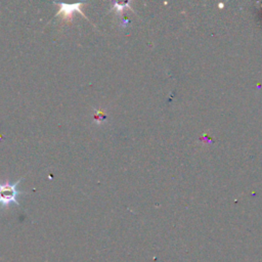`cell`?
Here are the masks:
<instances>
[{
    "instance_id": "3957f363",
    "label": "cell",
    "mask_w": 262,
    "mask_h": 262,
    "mask_svg": "<svg viewBox=\"0 0 262 262\" xmlns=\"http://www.w3.org/2000/svg\"><path fill=\"white\" fill-rule=\"evenodd\" d=\"M113 7L111 8V11H116L117 14H122V12L126 10V9H131L130 6V1H126V2H113Z\"/></svg>"
},
{
    "instance_id": "7a4b0ae2",
    "label": "cell",
    "mask_w": 262,
    "mask_h": 262,
    "mask_svg": "<svg viewBox=\"0 0 262 262\" xmlns=\"http://www.w3.org/2000/svg\"><path fill=\"white\" fill-rule=\"evenodd\" d=\"M55 4L58 5V11L56 13V15H63V19L65 21H69L72 22L73 20V13L74 12H79L82 14V17L86 19L85 14L82 12L81 10V6L83 4H85V2H78V3H74V4H67V3H59V2H55Z\"/></svg>"
},
{
    "instance_id": "6da1fadb",
    "label": "cell",
    "mask_w": 262,
    "mask_h": 262,
    "mask_svg": "<svg viewBox=\"0 0 262 262\" xmlns=\"http://www.w3.org/2000/svg\"><path fill=\"white\" fill-rule=\"evenodd\" d=\"M22 180L23 178L19 179L14 183H10L9 181L0 183V208H7L10 204H15L18 207L21 206L17 198L18 196L23 195L25 193L20 192L17 187Z\"/></svg>"
}]
</instances>
